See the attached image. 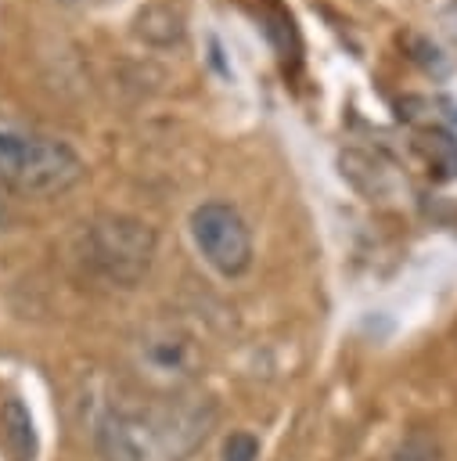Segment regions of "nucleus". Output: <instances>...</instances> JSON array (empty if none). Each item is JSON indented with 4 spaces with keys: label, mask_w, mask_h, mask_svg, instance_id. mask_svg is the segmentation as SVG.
<instances>
[{
    "label": "nucleus",
    "mask_w": 457,
    "mask_h": 461,
    "mask_svg": "<svg viewBox=\"0 0 457 461\" xmlns=\"http://www.w3.org/2000/svg\"><path fill=\"white\" fill-rule=\"evenodd\" d=\"M212 414L187 403H155L144 411H112L97 425L104 461H184L209 436Z\"/></svg>",
    "instance_id": "nucleus-1"
},
{
    "label": "nucleus",
    "mask_w": 457,
    "mask_h": 461,
    "mask_svg": "<svg viewBox=\"0 0 457 461\" xmlns=\"http://www.w3.org/2000/svg\"><path fill=\"white\" fill-rule=\"evenodd\" d=\"M83 180V158L58 137L0 115V184L18 194H61Z\"/></svg>",
    "instance_id": "nucleus-2"
},
{
    "label": "nucleus",
    "mask_w": 457,
    "mask_h": 461,
    "mask_svg": "<svg viewBox=\"0 0 457 461\" xmlns=\"http://www.w3.org/2000/svg\"><path fill=\"white\" fill-rule=\"evenodd\" d=\"M191 238H194L202 259L216 274H223V277H237L252 263V234H248V223L227 202H202L191 212Z\"/></svg>",
    "instance_id": "nucleus-3"
},
{
    "label": "nucleus",
    "mask_w": 457,
    "mask_h": 461,
    "mask_svg": "<svg viewBox=\"0 0 457 461\" xmlns=\"http://www.w3.org/2000/svg\"><path fill=\"white\" fill-rule=\"evenodd\" d=\"M90 256H94V263L112 281L133 285L151 267L155 234L140 220H130V216H101L90 227Z\"/></svg>",
    "instance_id": "nucleus-4"
},
{
    "label": "nucleus",
    "mask_w": 457,
    "mask_h": 461,
    "mask_svg": "<svg viewBox=\"0 0 457 461\" xmlns=\"http://www.w3.org/2000/svg\"><path fill=\"white\" fill-rule=\"evenodd\" d=\"M194 346L191 339L176 335V331H158L148 335L140 342V367L148 378L162 382V385H180L194 375Z\"/></svg>",
    "instance_id": "nucleus-5"
},
{
    "label": "nucleus",
    "mask_w": 457,
    "mask_h": 461,
    "mask_svg": "<svg viewBox=\"0 0 457 461\" xmlns=\"http://www.w3.org/2000/svg\"><path fill=\"white\" fill-rule=\"evenodd\" d=\"M0 447L11 461H36V425L18 396L0 403Z\"/></svg>",
    "instance_id": "nucleus-6"
},
{
    "label": "nucleus",
    "mask_w": 457,
    "mask_h": 461,
    "mask_svg": "<svg viewBox=\"0 0 457 461\" xmlns=\"http://www.w3.org/2000/svg\"><path fill=\"white\" fill-rule=\"evenodd\" d=\"M417 151L435 180H453L457 176V140L446 130H428L417 140Z\"/></svg>",
    "instance_id": "nucleus-7"
},
{
    "label": "nucleus",
    "mask_w": 457,
    "mask_h": 461,
    "mask_svg": "<svg viewBox=\"0 0 457 461\" xmlns=\"http://www.w3.org/2000/svg\"><path fill=\"white\" fill-rule=\"evenodd\" d=\"M259 457V439L252 432H230L223 443V461H255Z\"/></svg>",
    "instance_id": "nucleus-8"
},
{
    "label": "nucleus",
    "mask_w": 457,
    "mask_h": 461,
    "mask_svg": "<svg viewBox=\"0 0 457 461\" xmlns=\"http://www.w3.org/2000/svg\"><path fill=\"white\" fill-rule=\"evenodd\" d=\"M392 461H439V447H435V439H428V436H410V439L396 450Z\"/></svg>",
    "instance_id": "nucleus-9"
},
{
    "label": "nucleus",
    "mask_w": 457,
    "mask_h": 461,
    "mask_svg": "<svg viewBox=\"0 0 457 461\" xmlns=\"http://www.w3.org/2000/svg\"><path fill=\"white\" fill-rule=\"evenodd\" d=\"M443 29H446V36L457 43V0H453V4L443 11Z\"/></svg>",
    "instance_id": "nucleus-10"
},
{
    "label": "nucleus",
    "mask_w": 457,
    "mask_h": 461,
    "mask_svg": "<svg viewBox=\"0 0 457 461\" xmlns=\"http://www.w3.org/2000/svg\"><path fill=\"white\" fill-rule=\"evenodd\" d=\"M4 220H7V212H4V202H0V227H4Z\"/></svg>",
    "instance_id": "nucleus-11"
}]
</instances>
